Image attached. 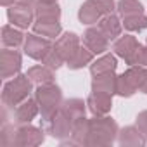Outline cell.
Listing matches in <instances>:
<instances>
[{
  "label": "cell",
  "mask_w": 147,
  "mask_h": 147,
  "mask_svg": "<svg viewBox=\"0 0 147 147\" xmlns=\"http://www.w3.org/2000/svg\"><path fill=\"white\" fill-rule=\"evenodd\" d=\"M35 99L40 106V113H42V123L52 119L62 104V94L61 88L54 83H47V85H38L36 92H35Z\"/></svg>",
  "instance_id": "cell-1"
},
{
  "label": "cell",
  "mask_w": 147,
  "mask_h": 147,
  "mask_svg": "<svg viewBox=\"0 0 147 147\" xmlns=\"http://www.w3.org/2000/svg\"><path fill=\"white\" fill-rule=\"evenodd\" d=\"M118 135V125L109 116H95L90 119L88 145H109Z\"/></svg>",
  "instance_id": "cell-2"
},
{
  "label": "cell",
  "mask_w": 147,
  "mask_h": 147,
  "mask_svg": "<svg viewBox=\"0 0 147 147\" xmlns=\"http://www.w3.org/2000/svg\"><path fill=\"white\" fill-rule=\"evenodd\" d=\"M31 85L33 82L28 78V75H18L14 76V80L7 82L4 85V92H2V100L5 107H16L19 106L23 100H26L31 94Z\"/></svg>",
  "instance_id": "cell-3"
},
{
  "label": "cell",
  "mask_w": 147,
  "mask_h": 147,
  "mask_svg": "<svg viewBox=\"0 0 147 147\" xmlns=\"http://www.w3.org/2000/svg\"><path fill=\"white\" fill-rule=\"evenodd\" d=\"M145 78H147V69L144 66H130L121 76H118L116 94H119L121 97H131L135 92L142 90Z\"/></svg>",
  "instance_id": "cell-4"
},
{
  "label": "cell",
  "mask_w": 147,
  "mask_h": 147,
  "mask_svg": "<svg viewBox=\"0 0 147 147\" xmlns=\"http://www.w3.org/2000/svg\"><path fill=\"white\" fill-rule=\"evenodd\" d=\"M116 9L114 0H87L78 11V18L83 24H95L104 16L113 14Z\"/></svg>",
  "instance_id": "cell-5"
},
{
  "label": "cell",
  "mask_w": 147,
  "mask_h": 147,
  "mask_svg": "<svg viewBox=\"0 0 147 147\" xmlns=\"http://www.w3.org/2000/svg\"><path fill=\"white\" fill-rule=\"evenodd\" d=\"M42 128H43L45 131H49L52 137H55V138H59V140H64V138H69V137H71V131H73V119H71L69 116H66V114L59 109V113H57L52 119L42 123Z\"/></svg>",
  "instance_id": "cell-6"
},
{
  "label": "cell",
  "mask_w": 147,
  "mask_h": 147,
  "mask_svg": "<svg viewBox=\"0 0 147 147\" xmlns=\"http://www.w3.org/2000/svg\"><path fill=\"white\" fill-rule=\"evenodd\" d=\"M7 18H9V23L21 28V30H26L28 26H31L35 21V7H30V5H23V4H12L9 9H7Z\"/></svg>",
  "instance_id": "cell-7"
},
{
  "label": "cell",
  "mask_w": 147,
  "mask_h": 147,
  "mask_svg": "<svg viewBox=\"0 0 147 147\" xmlns=\"http://www.w3.org/2000/svg\"><path fill=\"white\" fill-rule=\"evenodd\" d=\"M52 47L54 45L50 43L49 38H45L42 35H36V33L28 35L26 40H24V54L31 59H36V61H42Z\"/></svg>",
  "instance_id": "cell-8"
},
{
  "label": "cell",
  "mask_w": 147,
  "mask_h": 147,
  "mask_svg": "<svg viewBox=\"0 0 147 147\" xmlns=\"http://www.w3.org/2000/svg\"><path fill=\"white\" fill-rule=\"evenodd\" d=\"M83 45L92 50L94 54H104L109 49V40L107 36L95 26V28H88L83 33Z\"/></svg>",
  "instance_id": "cell-9"
},
{
  "label": "cell",
  "mask_w": 147,
  "mask_h": 147,
  "mask_svg": "<svg viewBox=\"0 0 147 147\" xmlns=\"http://www.w3.org/2000/svg\"><path fill=\"white\" fill-rule=\"evenodd\" d=\"M40 113V106L36 102V99H26L23 100L19 106L14 107V123L16 125H30L31 119H35V116Z\"/></svg>",
  "instance_id": "cell-10"
},
{
  "label": "cell",
  "mask_w": 147,
  "mask_h": 147,
  "mask_svg": "<svg viewBox=\"0 0 147 147\" xmlns=\"http://www.w3.org/2000/svg\"><path fill=\"white\" fill-rule=\"evenodd\" d=\"M2 78H12L18 76L21 71V54L18 50H11L5 47L2 50Z\"/></svg>",
  "instance_id": "cell-11"
},
{
  "label": "cell",
  "mask_w": 147,
  "mask_h": 147,
  "mask_svg": "<svg viewBox=\"0 0 147 147\" xmlns=\"http://www.w3.org/2000/svg\"><path fill=\"white\" fill-rule=\"evenodd\" d=\"M43 128H35L31 125H21L16 130L14 145H38L43 142Z\"/></svg>",
  "instance_id": "cell-12"
},
{
  "label": "cell",
  "mask_w": 147,
  "mask_h": 147,
  "mask_svg": "<svg viewBox=\"0 0 147 147\" xmlns=\"http://www.w3.org/2000/svg\"><path fill=\"white\" fill-rule=\"evenodd\" d=\"M54 49L64 57V61L67 62L73 54H75L78 49H80V38L76 33H64L62 36L57 38V42L54 43Z\"/></svg>",
  "instance_id": "cell-13"
},
{
  "label": "cell",
  "mask_w": 147,
  "mask_h": 147,
  "mask_svg": "<svg viewBox=\"0 0 147 147\" xmlns=\"http://www.w3.org/2000/svg\"><path fill=\"white\" fill-rule=\"evenodd\" d=\"M88 135H90V119L78 118L73 121V131H71V140L62 142V144H71V145H88Z\"/></svg>",
  "instance_id": "cell-14"
},
{
  "label": "cell",
  "mask_w": 147,
  "mask_h": 147,
  "mask_svg": "<svg viewBox=\"0 0 147 147\" xmlns=\"http://www.w3.org/2000/svg\"><path fill=\"white\" fill-rule=\"evenodd\" d=\"M87 106H88V109L94 116H104L113 107V95L100 94V92H92L88 100H87Z\"/></svg>",
  "instance_id": "cell-15"
},
{
  "label": "cell",
  "mask_w": 147,
  "mask_h": 147,
  "mask_svg": "<svg viewBox=\"0 0 147 147\" xmlns=\"http://www.w3.org/2000/svg\"><path fill=\"white\" fill-rule=\"evenodd\" d=\"M33 31L36 35H42L45 38H55L61 35L62 28L59 19H49V18H36V21L33 23Z\"/></svg>",
  "instance_id": "cell-16"
},
{
  "label": "cell",
  "mask_w": 147,
  "mask_h": 147,
  "mask_svg": "<svg viewBox=\"0 0 147 147\" xmlns=\"http://www.w3.org/2000/svg\"><path fill=\"white\" fill-rule=\"evenodd\" d=\"M97 28L107 36V40H116V38L121 35L123 23L119 21V18H118L116 14H107V16H104V18L97 23Z\"/></svg>",
  "instance_id": "cell-17"
},
{
  "label": "cell",
  "mask_w": 147,
  "mask_h": 147,
  "mask_svg": "<svg viewBox=\"0 0 147 147\" xmlns=\"http://www.w3.org/2000/svg\"><path fill=\"white\" fill-rule=\"evenodd\" d=\"M116 88H118V76H114V73H106V75L94 76L92 92L113 95V94H116Z\"/></svg>",
  "instance_id": "cell-18"
},
{
  "label": "cell",
  "mask_w": 147,
  "mask_h": 147,
  "mask_svg": "<svg viewBox=\"0 0 147 147\" xmlns=\"http://www.w3.org/2000/svg\"><path fill=\"white\" fill-rule=\"evenodd\" d=\"M138 42L135 36L131 35H125V36H119L116 42H114V52L116 55H119L121 59H125V62L133 55V52L138 49Z\"/></svg>",
  "instance_id": "cell-19"
},
{
  "label": "cell",
  "mask_w": 147,
  "mask_h": 147,
  "mask_svg": "<svg viewBox=\"0 0 147 147\" xmlns=\"http://www.w3.org/2000/svg\"><path fill=\"white\" fill-rule=\"evenodd\" d=\"M116 67H118L116 57L113 54H104L100 59L90 64V73L92 76H99V75H106V73H114Z\"/></svg>",
  "instance_id": "cell-20"
},
{
  "label": "cell",
  "mask_w": 147,
  "mask_h": 147,
  "mask_svg": "<svg viewBox=\"0 0 147 147\" xmlns=\"http://www.w3.org/2000/svg\"><path fill=\"white\" fill-rule=\"evenodd\" d=\"M28 78L35 83V85H47V83H54V69L47 67L45 64H38L28 69Z\"/></svg>",
  "instance_id": "cell-21"
},
{
  "label": "cell",
  "mask_w": 147,
  "mask_h": 147,
  "mask_svg": "<svg viewBox=\"0 0 147 147\" xmlns=\"http://www.w3.org/2000/svg\"><path fill=\"white\" fill-rule=\"evenodd\" d=\"M24 35L21 31V28L14 26V24H7L2 28V43L4 47H9V49H16L19 45L24 43Z\"/></svg>",
  "instance_id": "cell-22"
},
{
  "label": "cell",
  "mask_w": 147,
  "mask_h": 147,
  "mask_svg": "<svg viewBox=\"0 0 147 147\" xmlns=\"http://www.w3.org/2000/svg\"><path fill=\"white\" fill-rule=\"evenodd\" d=\"M85 102L82 99H67V100H62L61 104V111L69 116L73 121L78 119V118H83L85 116Z\"/></svg>",
  "instance_id": "cell-23"
},
{
  "label": "cell",
  "mask_w": 147,
  "mask_h": 147,
  "mask_svg": "<svg viewBox=\"0 0 147 147\" xmlns=\"http://www.w3.org/2000/svg\"><path fill=\"white\" fill-rule=\"evenodd\" d=\"M119 144L121 145H144L145 137L137 126H126L119 133Z\"/></svg>",
  "instance_id": "cell-24"
},
{
  "label": "cell",
  "mask_w": 147,
  "mask_h": 147,
  "mask_svg": "<svg viewBox=\"0 0 147 147\" xmlns=\"http://www.w3.org/2000/svg\"><path fill=\"white\" fill-rule=\"evenodd\" d=\"M94 55H95V54H94L92 50H88L87 47H80L75 54H73V57H71L66 64H67L69 69H82L83 66H87V64L92 62Z\"/></svg>",
  "instance_id": "cell-25"
},
{
  "label": "cell",
  "mask_w": 147,
  "mask_h": 147,
  "mask_svg": "<svg viewBox=\"0 0 147 147\" xmlns=\"http://www.w3.org/2000/svg\"><path fill=\"white\" fill-rule=\"evenodd\" d=\"M35 16L36 18H49V19H59L61 18V7L57 2H36L35 5Z\"/></svg>",
  "instance_id": "cell-26"
},
{
  "label": "cell",
  "mask_w": 147,
  "mask_h": 147,
  "mask_svg": "<svg viewBox=\"0 0 147 147\" xmlns=\"http://www.w3.org/2000/svg\"><path fill=\"white\" fill-rule=\"evenodd\" d=\"M116 9H118L121 18L133 16V14H142V11H144V7L138 0H119Z\"/></svg>",
  "instance_id": "cell-27"
},
{
  "label": "cell",
  "mask_w": 147,
  "mask_h": 147,
  "mask_svg": "<svg viewBox=\"0 0 147 147\" xmlns=\"http://www.w3.org/2000/svg\"><path fill=\"white\" fill-rule=\"evenodd\" d=\"M123 26L128 31H142V30H147V18L144 14L126 16V18H123Z\"/></svg>",
  "instance_id": "cell-28"
},
{
  "label": "cell",
  "mask_w": 147,
  "mask_h": 147,
  "mask_svg": "<svg viewBox=\"0 0 147 147\" xmlns=\"http://www.w3.org/2000/svg\"><path fill=\"white\" fill-rule=\"evenodd\" d=\"M64 62H66V61H64V57H62V55H61L54 47H52V49L47 52V55L42 59V64H45L47 67H50V69H54V71H55V69H59Z\"/></svg>",
  "instance_id": "cell-29"
},
{
  "label": "cell",
  "mask_w": 147,
  "mask_h": 147,
  "mask_svg": "<svg viewBox=\"0 0 147 147\" xmlns=\"http://www.w3.org/2000/svg\"><path fill=\"white\" fill-rule=\"evenodd\" d=\"M16 144V130L12 125H4L2 128V145H14Z\"/></svg>",
  "instance_id": "cell-30"
},
{
  "label": "cell",
  "mask_w": 147,
  "mask_h": 147,
  "mask_svg": "<svg viewBox=\"0 0 147 147\" xmlns=\"http://www.w3.org/2000/svg\"><path fill=\"white\" fill-rule=\"evenodd\" d=\"M137 128L144 133V137L147 138V111H142L137 116Z\"/></svg>",
  "instance_id": "cell-31"
},
{
  "label": "cell",
  "mask_w": 147,
  "mask_h": 147,
  "mask_svg": "<svg viewBox=\"0 0 147 147\" xmlns=\"http://www.w3.org/2000/svg\"><path fill=\"white\" fill-rule=\"evenodd\" d=\"M38 0H16V4H23V5H30V7H35Z\"/></svg>",
  "instance_id": "cell-32"
},
{
  "label": "cell",
  "mask_w": 147,
  "mask_h": 147,
  "mask_svg": "<svg viewBox=\"0 0 147 147\" xmlns=\"http://www.w3.org/2000/svg\"><path fill=\"white\" fill-rule=\"evenodd\" d=\"M2 2V5H5V7H11L12 4H16V0H0Z\"/></svg>",
  "instance_id": "cell-33"
},
{
  "label": "cell",
  "mask_w": 147,
  "mask_h": 147,
  "mask_svg": "<svg viewBox=\"0 0 147 147\" xmlns=\"http://www.w3.org/2000/svg\"><path fill=\"white\" fill-rule=\"evenodd\" d=\"M145 64H147V43H145Z\"/></svg>",
  "instance_id": "cell-34"
},
{
  "label": "cell",
  "mask_w": 147,
  "mask_h": 147,
  "mask_svg": "<svg viewBox=\"0 0 147 147\" xmlns=\"http://www.w3.org/2000/svg\"><path fill=\"white\" fill-rule=\"evenodd\" d=\"M40 2H57V0H40Z\"/></svg>",
  "instance_id": "cell-35"
}]
</instances>
